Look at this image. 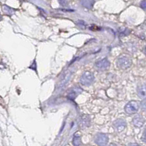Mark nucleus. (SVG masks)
Segmentation results:
<instances>
[{
    "label": "nucleus",
    "mask_w": 146,
    "mask_h": 146,
    "mask_svg": "<svg viewBox=\"0 0 146 146\" xmlns=\"http://www.w3.org/2000/svg\"><path fill=\"white\" fill-rule=\"evenodd\" d=\"M94 81V76L93 73H91V72H85L83 73V75H81L80 78V83H81L83 86H91L92 83Z\"/></svg>",
    "instance_id": "nucleus-3"
},
{
    "label": "nucleus",
    "mask_w": 146,
    "mask_h": 146,
    "mask_svg": "<svg viewBox=\"0 0 146 146\" xmlns=\"http://www.w3.org/2000/svg\"><path fill=\"white\" fill-rule=\"evenodd\" d=\"M82 91H83L82 88H79V87H74V88H72L69 91L68 96H68V98L70 100H74L78 95L82 93Z\"/></svg>",
    "instance_id": "nucleus-8"
},
{
    "label": "nucleus",
    "mask_w": 146,
    "mask_h": 146,
    "mask_svg": "<svg viewBox=\"0 0 146 146\" xmlns=\"http://www.w3.org/2000/svg\"><path fill=\"white\" fill-rule=\"evenodd\" d=\"M128 146H142V145L137 144V143H129Z\"/></svg>",
    "instance_id": "nucleus-16"
},
{
    "label": "nucleus",
    "mask_w": 146,
    "mask_h": 146,
    "mask_svg": "<svg viewBox=\"0 0 146 146\" xmlns=\"http://www.w3.org/2000/svg\"><path fill=\"white\" fill-rule=\"evenodd\" d=\"M140 7L143 10H146V0H144V1H142L141 3H140Z\"/></svg>",
    "instance_id": "nucleus-14"
},
{
    "label": "nucleus",
    "mask_w": 146,
    "mask_h": 146,
    "mask_svg": "<svg viewBox=\"0 0 146 146\" xmlns=\"http://www.w3.org/2000/svg\"><path fill=\"white\" fill-rule=\"evenodd\" d=\"M113 125L115 131H118V132H122L126 129V122L124 119L118 118V119H116L113 122Z\"/></svg>",
    "instance_id": "nucleus-5"
},
{
    "label": "nucleus",
    "mask_w": 146,
    "mask_h": 146,
    "mask_svg": "<svg viewBox=\"0 0 146 146\" xmlns=\"http://www.w3.org/2000/svg\"><path fill=\"white\" fill-rule=\"evenodd\" d=\"M143 53H144L145 55L146 56V45H145L144 48H143Z\"/></svg>",
    "instance_id": "nucleus-18"
},
{
    "label": "nucleus",
    "mask_w": 146,
    "mask_h": 146,
    "mask_svg": "<svg viewBox=\"0 0 146 146\" xmlns=\"http://www.w3.org/2000/svg\"><path fill=\"white\" fill-rule=\"evenodd\" d=\"M72 143L74 146H80L81 145V137L79 135H75L73 137Z\"/></svg>",
    "instance_id": "nucleus-11"
},
{
    "label": "nucleus",
    "mask_w": 146,
    "mask_h": 146,
    "mask_svg": "<svg viewBox=\"0 0 146 146\" xmlns=\"http://www.w3.org/2000/svg\"><path fill=\"white\" fill-rule=\"evenodd\" d=\"M140 108H141L143 110L146 111V98L141 101V102H140Z\"/></svg>",
    "instance_id": "nucleus-13"
},
{
    "label": "nucleus",
    "mask_w": 146,
    "mask_h": 146,
    "mask_svg": "<svg viewBox=\"0 0 146 146\" xmlns=\"http://www.w3.org/2000/svg\"><path fill=\"white\" fill-rule=\"evenodd\" d=\"M108 141H109L108 136L103 133H98L94 137L95 143L99 146H107Z\"/></svg>",
    "instance_id": "nucleus-4"
},
{
    "label": "nucleus",
    "mask_w": 146,
    "mask_h": 146,
    "mask_svg": "<svg viewBox=\"0 0 146 146\" xmlns=\"http://www.w3.org/2000/svg\"><path fill=\"white\" fill-rule=\"evenodd\" d=\"M110 65V63L108 61V58H103V59L100 60V61H97V62L95 63L94 66L95 68L97 69L98 70L100 71H105L108 68Z\"/></svg>",
    "instance_id": "nucleus-6"
},
{
    "label": "nucleus",
    "mask_w": 146,
    "mask_h": 146,
    "mask_svg": "<svg viewBox=\"0 0 146 146\" xmlns=\"http://www.w3.org/2000/svg\"><path fill=\"white\" fill-rule=\"evenodd\" d=\"M142 140H143L145 143H146V129L144 130V131H143V136H142Z\"/></svg>",
    "instance_id": "nucleus-15"
},
{
    "label": "nucleus",
    "mask_w": 146,
    "mask_h": 146,
    "mask_svg": "<svg viewBox=\"0 0 146 146\" xmlns=\"http://www.w3.org/2000/svg\"><path fill=\"white\" fill-rule=\"evenodd\" d=\"M116 64L118 68L121 70H126V69L129 68L130 66L132 64V61L131 58L128 56L123 55L121 56L117 59Z\"/></svg>",
    "instance_id": "nucleus-1"
},
{
    "label": "nucleus",
    "mask_w": 146,
    "mask_h": 146,
    "mask_svg": "<svg viewBox=\"0 0 146 146\" xmlns=\"http://www.w3.org/2000/svg\"><path fill=\"white\" fill-rule=\"evenodd\" d=\"M94 2V1H81L80 3L83 5V6L84 7H86V8L88 9H91L93 7Z\"/></svg>",
    "instance_id": "nucleus-12"
},
{
    "label": "nucleus",
    "mask_w": 146,
    "mask_h": 146,
    "mask_svg": "<svg viewBox=\"0 0 146 146\" xmlns=\"http://www.w3.org/2000/svg\"><path fill=\"white\" fill-rule=\"evenodd\" d=\"M68 2H66V1H59V3L60 4H62V6H64V5H65V4H66Z\"/></svg>",
    "instance_id": "nucleus-17"
},
{
    "label": "nucleus",
    "mask_w": 146,
    "mask_h": 146,
    "mask_svg": "<svg viewBox=\"0 0 146 146\" xmlns=\"http://www.w3.org/2000/svg\"><path fill=\"white\" fill-rule=\"evenodd\" d=\"M91 125V118L88 115H83L80 116V120H79V126L80 129H84L86 128L89 127Z\"/></svg>",
    "instance_id": "nucleus-7"
},
{
    "label": "nucleus",
    "mask_w": 146,
    "mask_h": 146,
    "mask_svg": "<svg viewBox=\"0 0 146 146\" xmlns=\"http://www.w3.org/2000/svg\"><path fill=\"white\" fill-rule=\"evenodd\" d=\"M137 95L139 98L141 99H145L146 98V83H143L140 84L139 86L137 87Z\"/></svg>",
    "instance_id": "nucleus-10"
},
{
    "label": "nucleus",
    "mask_w": 146,
    "mask_h": 146,
    "mask_svg": "<svg viewBox=\"0 0 146 146\" xmlns=\"http://www.w3.org/2000/svg\"><path fill=\"white\" fill-rule=\"evenodd\" d=\"M109 146H117V145L115 144H114V143H111V144Z\"/></svg>",
    "instance_id": "nucleus-19"
},
{
    "label": "nucleus",
    "mask_w": 146,
    "mask_h": 146,
    "mask_svg": "<svg viewBox=\"0 0 146 146\" xmlns=\"http://www.w3.org/2000/svg\"><path fill=\"white\" fill-rule=\"evenodd\" d=\"M145 123V119L143 117L140 115H137L136 116H135L132 119V124L135 126V127L140 128L144 125Z\"/></svg>",
    "instance_id": "nucleus-9"
},
{
    "label": "nucleus",
    "mask_w": 146,
    "mask_h": 146,
    "mask_svg": "<svg viewBox=\"0 0 146 146\" xmlns=\"http://www.w3.org/2000/svg\"><path fill=\"white\" fill-rule=\"evenodd\" d=\"M140 106V103L138 102L137 101L133 100L130 101L125 105L124 110L126 114L128 115H134L138 112Z\"/></svg>",
    "instance_id": "nucleus-2"
}]
</instances>
